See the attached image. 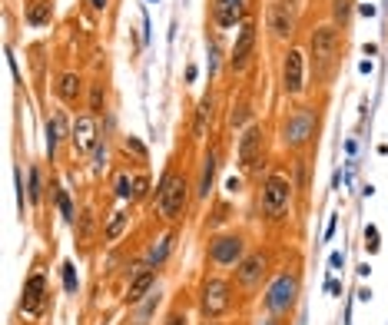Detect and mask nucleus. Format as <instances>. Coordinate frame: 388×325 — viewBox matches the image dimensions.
Returning <instances> with one entry per match:
<instances>
[{"label":"nucleus","instance_id":"obj_1","mask_svg":"<svg viewBox=\"0 0 388 325\" xmlns=\"http://www.w3.org/2000/svg\"><path fill=\"white\" fill-rule=\"evenodd\" d=\"M339 54H342V33L335 23H319L309 37V60L315 66V80L325 83L339 66Z\"/></svg>","mask_w":388,"mask_h":325},{"label":"nucleus","instance_id":"obj_2","mask_svg":"<svg viewBox=\"0 0 388 325\" xmlns=\"http://www.w3.org/2000/svg\"><path fill=\"white\" fill-rule=\"evenodd\" d=\"M186 203H189V179L186 173H163L160 186H156V213H160L166 223H180L186 213Z\"/></svg>","mask_w":388,"mask_h":325},{"label":"nucleus","instance_id":"obj_3","mask_svg":"<svg viewBox=\"0 0 388 325\" xmlns=\"http://www.w3.org/2000/svg\"><path fill=\"white\" fill-rule=\"evenodd\" d=\"M315 130H319V113H315V107H295L279 126L282 146L292 153L305 150V146L315 140Z\"/></svg>","mask_w":388,"mask_h":325},{"label":"nucleus","instance_id":"obj_4","mask_svg":"<svg viewBox=\"0 0 388 325\" xmlns=\"http://www.w3.org/2000/svg\"><path fill=\"white\" fill-rule=\"evenodd\" d=\"M292 189H295V186L289 183V176H282V173L266 176L262 193H259V209H262V219H266V223H282V219L289 216Z\"/></svg>","mask_w":388,"mask_h":325},{"label":"nucleus","instance_id":"obj_5","mask_svg":"<svg viewBox=\"0 0 388 325\" xmlns=\"http://www.w3.org/2000/svg\"><path fill=\"white\" fill-rule=\"evenodd\" d=\"M233 309V282L223 276H206L199 282V312L203 319H223Z\"/></svg>","mask_w":388,"mask_h":325},{"label":"nucleus","instance_id":"obj_6","mask_svg":"<svg viewBox=\"0 0 388 325\" xmlns=\"http://www.w3.org/2000/svg\"><path fill=\"white\" fill-rule=\"evenodd\" d=\"M246 256V239L239 232H219V236L209 239V249H206V262L216 266V269H233L239 266Z\"/></svg>","mask_w":388,"mask_h":325},{"label":"nucleus","instance_id":"obj_7","mask_svg":"<svg viewBox=\"0 0 388 325\" xmlns=\"http://www.w3.org/2000/svg\"><path fill=\"white\" fill-rule=\"evenodd\" d=\"M295 299H299V276H295V272H279V276L266 285V299H262V302H266V309H269L272 315H289Z\"/></svg>","mask_w":388,"mask_h":325},{"label":"nucleus","instance_id":"obj_8","mask_svg":"<svg viewBox=\"0 0 388 325\" xmlns=\"http://www.w3.org/2000/svg\"><path fill=\"white\" fill-rule=\"evenodd\" d=\"M262 153H266V130L262 123H249L242 136H239V146H236V160H239V170L242 173H252L259 162H262Z\"/></svg>","mask_w":388,"mask_h":325},{"label":"nucleus","instance_id":"obj_9","mask_svg":"<svg viewBox=\"0 0 388 325\" xmlns=\"http://www.w3.org/2000/svg\"><path fill=\"white\" fill-rule=\"evenodd\" d=\"M279 83H282V93H286V97H302V93H305V50H302V47H289V50H286Z\"/></svg>","mask_w":388,"mask_h":325},{"label":"nucleus","instance_id":"obj_10","mask_svg":"<svg viewBox=\"0 0 388 325\" xmlns=\"http://www.w3.org/2000/svg\"><path fill=\"white\" fill-rule=\"evenodd\" d=\"M70 146L76 156H90L100 146V130H97V117L93 113H80L70 126Z\"/></svg>","mask_w":388,"mask_h":325},{"label":"nucleus","instance_id":"obj_11","mask_svg":"<svg viewBox=\"0 0 388 325\" xmlns=\"http://www.w3.org/2000/svg\"><path fill=\"white\" fill-rule=\"evenodd\" d=\"M266 269H269V256H266V252H246L242 262L236 266V285L246 289V292H252V289L262 285Z\"/></svg>","mask_w":388,"mask_h":325},{"label":"nucleus","instance_id":"obj_12","mask_svg":"<svg viewBox=\"0 0 388 325\" xmlns=\"http://www.w3.org/2000/svg\"><path fill=\"white\" fill-rule=\"evenodd\" d=\"M113 193H117V199H123V203H136V199H143V196L150 193V179H146V176H133L129 170H117V176H113Z\"/></svg>","mask_w":388,"mask_h":325},{"label":"nucleus","instance_id":"obj_13","mask_svg":"<svg viewBox=\"0 0 388 325\" xmlns=\"http://www.w3.org/2000/svg\"><path fill=\"white\" fill-rule=\"evenodd\" d=\"M252 50H256V23H239V37L236 47H233V57H229V66L233 73H242L252 60Z\"/></svg>","mask_w":388,"mask_h":325},{"label":"nucleus","instance_id":"obj_14","mask_svg":"<svg viewBox=\"0 0 388 325\" xmlns=\"http://www.w3.org/2000/svg\"><path fill=\"white\" fill-rule=\"evenodd\" d=\"M266 20H269V30L276 40H289L295 33V17H292V4H282V0H272L269 11H266Z\"/></svg>","mask_w":388,"mask_h":325},{"label":"nucleus","instance_id":"obj_15","mask_svg":"<svg viewBox=\"0 0 388 325\" xmlns=\"http://www.w3.org/2000/svg\"><path fill=\"white\" fill-rule=\"evenodd\" d=\"M242 20H246V4H242V0H216L213 4L216 27L229 30V27H236V23H242Z\"/></svg>","mask_w":388,"mask_h":325},{"label":"nucleus","instance_id":"obj_16","mask_svg":"<svg viewBox=\"0 0 388 325\" xmlns=\"http://www.w3.org/2000/svg\"><path fill=\"white\" fill-rule=\"evenodd\" d=\"M43 299H47V279H43L40 272H33L27 285H23V299H20V309L27 315H40L43 309Z\"/></svg>","mask_w":388,"mask_h":325},{"label":"nucleus","instance_id":"obj_17","mask_svg":"<svg viewBox=\"0 0 388 325\" xmlns=\"http://www.w3.org/2000/svg\"><path fill=\"white\" fill-rule=\"evenodd\" d=\"M57 97H60V103H66V107H76L80 100H83V76L80 73H60L57 76Z\"/></svg>","mask_w":388,"mask_h":325},{"label":"nucleus","instance_id":"obj_18","mask_svg":"<svg viewBox=\"0 0 388 325\" xmlns=\"http://www.w3.org/2000/svg\"><path fill=\"white\" fill-rule=\"evenodd\" d=\"M153 285H156V269H150V266H146V269H140V272H136V276H133V279H129L127 302H129V305H140L143 299L150 295V289H153Z\"/></svg>","mask_w":388,"mask_h":325},{"label":"nucleus","instance_id":"obj_19","mask_svg":"<svg viewBox=\"0 0 388 325\" xmlns=\"http://www.w3.org/2000/svg\"><path fill=\"white\" fill-rule=\"evenodd\" d=\"M216 170H219V150L213 146V150L203 156V170H199V183H196V196H199V199H206V196H209V189H213Z\"/></svg>","mask_w":388,"mask_h":325},{"label":"nucleus","instance_id":"obj_20","mask_svg":"<svg viewBox=\"0 0 388 325\" xmlns=\"http://www.w3.org/2000/svg\"><path fill=\"white\" fill-rule=\"evenodd\" d=\"M23 20L30 23V27H47V23L54 20V7H50V0H30L27 11H23Z\"/></svg>","mask_w":388,"mask_h":325},{"label":"nucleus","instance_id":"obj_21","mask_svg":"<svg viewBox=\"0 0 388 325\" xmlns=\"http://www.w3.org/2000/svg\"><path fill=\"white\" fill-rule=\"evenodd\" d=\"M209 126H213V97H203L193 117V140H203L209 133Z\"/></svg>","mask_w":388,"mask_h":325},{"label":"nucleus","instance_id":"obj_22","mask_svg":"<svg viewBox=\"0 0 388 325\" xmlns=\"http://www.w3.org/2000/svg\"><path fill=\"white\" fill-rule=\"evenodd\" d=\"M127 229H129V209L127 206L113 209V213H110V219H107V226H103V239H107V242H117V239L123 236Z\"/></svg>","mask_w":388,"mask_h":325},{"label":"nucleus","instance_id":"obj_23","mask_svg":"<svg viewBox=\"0 0 388 325\" xmlns=\"http://www.w3.org/2000/svg\"><path fill=\"white\" fill-rule=\"evenodd\" d=\"M172 239H176V232H166V236L160 239V246H153V249L146 252V266H150V269L163 266V259H166V256H170V249H172Z\"/></svg>","mask_w":388,"mask_h":325},{"label":"nucleus","instance_id":"obj_24","mask_svg":"<svg viewBox=\"0 0 388 325\" xmlns=\"http://www.w3.org/2000/svg\"><path fill=\"white\" fill-rule=\"evenodd\" d=\"M348 20H352V0H332V23L348 27Z\"/></svg>","mask_w":388,"mask_h":325},{"label":"nucleus","instance_id":"obj_25","mask_svg":"<svg viewBox=\"0 0 388 325\" xmlns=\"http://www.w3.org/2000/svg\"><path fill=\"white\" fill-rule=\"evenodd\" d=\"M103 103H107V90H103V83H90V110H86V113L100 117V113H103Z\"/></svg>","mask_w":388,"mask_h":325},{"label":"nucleus","instance_id":"obj_26","mask_svg":"<svg viewBox=\"0 0 388 325\" xmlns=\"http://www.w3.org/2000/svg\"><path fill=\"white\" fill-rule=\"evenodd\" d=\"M57 206H60V213H64V219L66 223H76V209H74V203H70V193L66 189H57Z\"/></svg>","mask_w":388,"mask_h":325},{"label":"nucleus","instance_id":"obj_27","mask_svg":"<svg viewBox=\"0 0 388 325\" xmlns=\"http://www.w3.org/2000/svg\"><path fill=\"white\" fill-rule=\"evenodd\" d=\"M27 196H30V203H40L43 199V183H40V170L37 166H30V189H27Z\"/></svg>","mask_w":388,"mask_h":325},{"label":"nucleus","instance_id":"obj_28","mask_svg":"<svg viewBox=\"0 0 388 325\" xmlns=\"http://www.w3.org/2000/svg\"><path fill=\"white\" fill-rule=\"evenodd\" d=\"M249 119V103H239V107H233V113H229V126L233 130H242Z\"/></svg>","mask_w":388,"mask_h":325},{"label":"nucleus","instance_id":"obj_29","mask_svg":"<svg viewBox=\"0 0 388 325\" xmlns=\"http://www.w3.org/2000/svg\"><path fill=\"white\" fill-rule=\"evenodd\" d=\"M123 150H127V153H133V156H136V160H140V162H146V160H150V153H146V146H143V143L136 140V136H127V140H123Z\"/></svg>","mask_w":388,"mask_h":325},{"label":"nucleus","instance_id":"obj_30","mask_svg":"<svg viewBox=\"0 0 388 325\" xmlns=\"http://www.w3.org/2000/svg\"><path fill=\"white\" fill-rule=\"evenodd\" d=\"M226 219H229V203H216L213 216H209V226H223Z\"/></svg>","mask_w":388,"mask_h":325},{"label":"nucleus","instance_id":"obj_31","mask_svg":"<svg viewBox=\"0 0 388 325\" xmlns=\"http://www.w3.org/2000/svg\"><path fill=\"white\" fill-rule=\"evenodd\" d=\"M64 285H66V292H76V285H80V282H76V272H74V266H70V262L64 266Z\"/></svg>","mask_w":388,"mask_h":325},{"label":"nucleus","instance_id":"obj_32","mask_svg":"<svg viewBox=\"0 0 388 325\" xmlns=\"http://www.w3.org/2000/svg\"><path fill=\"white\" fill-rule=\"evenodd\" d=\"M90 229H93V213H80V239H90Z\"/></svg>","mask_w":388,"mask_h":325},{"label":"nucleus","instance_id":"obj_33","mask_svg":"<svg viewBox=\"0 0 388 325\" xmlns=\"http://www.w3.org/2000/svg\"><path fill=\"white\" fill-rule=\"evenodd\" d=\"M163 325H189V319H186L183 309H172V312L166 315V322H163Z\"/></svg>","mask_w":388,"mask_h":325},{"label":"nucleus","instance_id":"obj_34","mask_svg":"<svg viewBox=\"0 0 388 325\" xmlns=\"http://www.w3.org/2000/svg\"><path fill=\"white\" fill-rule=\"evenodd\" d=\"M365 246H368V252H378V229L375 226L365 229Z\"/></svg>","mask_w":388,"mask_h":325},{"label":"nucleus","instance_id":"obj_35","mask_svg":"<svg viewBox=\"0 0 388 325\" xmlns=\"http://www.w3.org/2000/svg\"><path fill=\"white\" fill-rule=\"evenodd\" d=\"M226 189H229V193H239V189H242V179H236V176H233V179L226 183Z\"/></svg>","mask_w":388,"mask_h":325},{"label":"nucleus","instance_id":"obj_36","mask_svg":"<svg viewBox=\"0 0 388 325\" xmlns=\"http://www.w3.org/2000/svg\"><path fill=\"white\" fill-rule=\"evenodd\" d=\"M329 262H332V269H339V266L345 262V256H342V252H332V259H329Z\"/></svg>","mask_w":388,"mask_h":325},{"label":"nucleus","instance_id":"obj_37","mask_svg":"<svg viewBox=\"0 0 388 325\" xmlns=\"http://www.w3.org/2000/svg\"><path fill=\"white\" fill-rule=\"evenodd\" d=\"M107 4H110V0H90V7H93V11H107Z\"/></svg>","mask_w":388,"mask_h":325},{"label":"nucleus","instance_id":"obj_38","mask_svg":"<svg viewBox=\"0 0 388 325\" xmlns=\"http://www.w3.org/2000/svg\"><path fill=\"white\" fill-rule=\"evenodd\" d=\"M358 11L365 13V17H375V7H372V4H362V7H358Z\"/></svg>","mask_w":388,"mask_h":325},{"label":"nucleus","instance_id":"obj_39","mask_svg":"<svg viewBox=\"0 0 388 325\" xmlns=\"http://www.w3.org/2000/svg\"><path fill=\"white\" fill-rule=\"evenodd\" d=\"M282 4H295V0H282Z\"/></svg>","mask_w":388,"mask_h":325}]
</instances>
